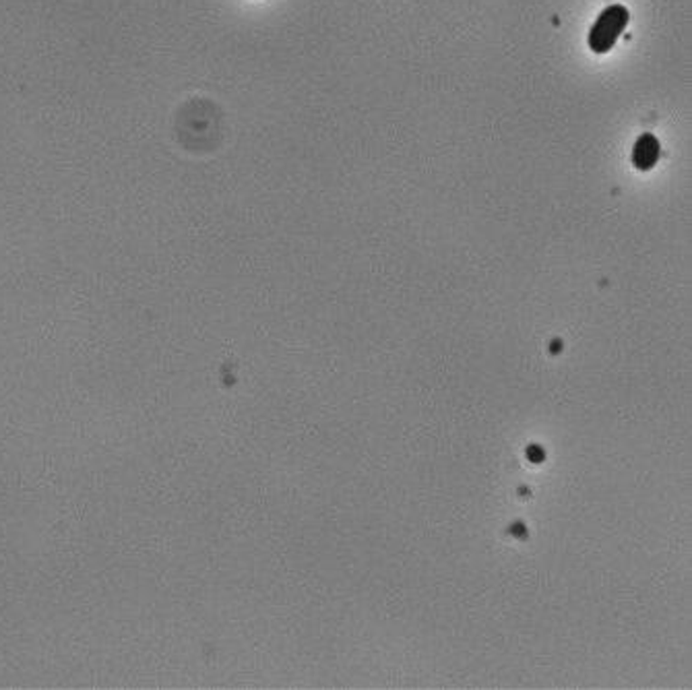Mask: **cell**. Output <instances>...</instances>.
Wrapping results in <instances>:
<instances>
[{
    "mask_svg": "<svg viewBox=\"0 0 692 690\" xmlns=\"http://www.w3.org/2000/svg\"><path fill=\"white\" fill-rule=\"evenodd\" d=\"M629 9L622 5H612L600 13L591 32H589V48L598 54H606L614 48L616 40L620 38L629 25Z\"/></svg>",
    "mask_w": 692,
    "mask_h": 690,
    "instance_id": "1",
    "label": "cell"
},
{
    "mask_svg": "<svg viewBox=\"0 0 692 690\" xmlns=\"http://www.w3.org/2000/svg\"><path fill=\"white\" fill-rule=\"evenodd\" d=\"M659 153H661V147L658 139L649 133H645L637 139L635 149H632V164H635V168H639V170L647 172L658 164Z\"/></svg>",
    "mask_w": 692,
    "mask_h": 690,
    "instance_id": "2",
    "label": "cell"
}]
</instances>
